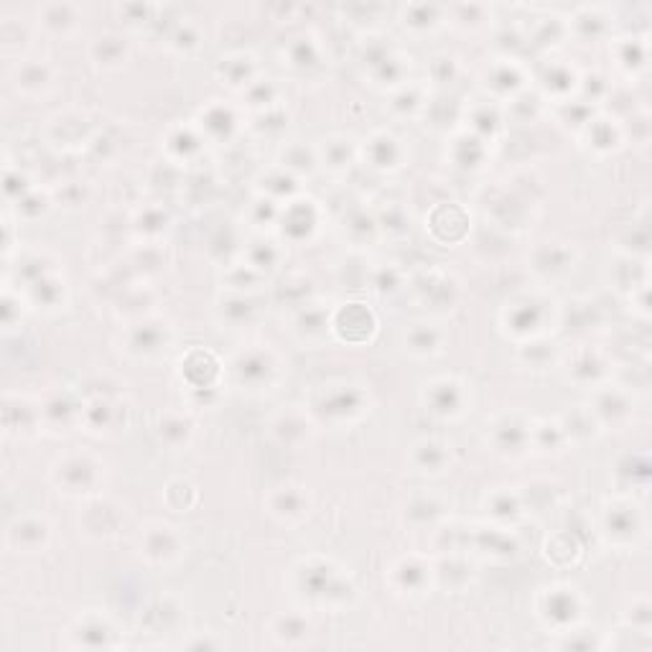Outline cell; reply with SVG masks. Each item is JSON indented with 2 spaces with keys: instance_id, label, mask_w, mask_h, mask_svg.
<instances>
[{
  "instance_id": "1",
  "label": "cell",
  "mask_w": 652,
  "mask_h": 652,
  "mask_svg": "<svg viewBox=\"0 0 652 652\" xmlns=\"http://www.w3.org/2000/svg\"><path fill=\"white\" fill-rule=\"evenodd\" d=\"M428 449L431 451H426V443H421V446H415V451L421 454V462H418V466H431V469H441L443 466V462H446V451H443V446H438L436 441H428Z\"/></svg>"
}]
</instances>
